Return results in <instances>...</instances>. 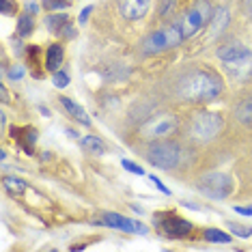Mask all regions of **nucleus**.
<instances>
[{"instance_id":"1","label":"nucleus","mask_w":252,"mask_h":252,"mask_svg":"<svg viewBox=\"0 0 252 252\" xmlns=\"http://www.w3.org/2000/svg\"><path fill=\"white\" fill-rule=\"evenodd\" d=\"M177 93L188 101H214L222 95V80L214 71H190L181 78Z\"/></svg>"},{"instance_id":"2","label":"nucleus","mask_w":252,"mask_h":252,"mask_svg":"<svg viewBox=\"0 0 252 252\" xmlns=\"http://www.w3.org/2000/svg\"><path fill=\"white\" fill-rule=\"evenodd\" d=\"M214 18V11H211V2L209 0H196L192 9H188L181 15V20L177 22L183 32V39H190L194 35H198V31L205 24H209Z\"/></svg>"},{"instance_id":"3","label":"nucleus","mask_w":252,"mask_h":252,"mask_svg":"<svg viewBox=\"0 0 252 252\" xmlns=\"http://www.w3.org/2000/svg\"><path fill=\"white\" fill-rule=\"evenodd\" d=\"M183 41V32L179 24L175 26H168V28H159L153 35H149L145 41H142V52L145 54H159L164 50H170V48H177Z\"/></svg>"},{"instance_id":"4","label":"nucleus","mask_w":252,"mask_h":252,"mask_svg":"<svg viewBox=\"0 0 252 252\" xmlns=\"http://www.w3.org/2000/svg\"><path fill=\"white\" fill-rule=\"evenodd\" d=\"M179 156H181L179 147L170 140H158L147 149L149 162H151L153 166H159V168H166V170L175 168V166L179 164Z\"/></svg>"},{"instance_id":"5","label":"nucleus","mask_w":252,"mask_h":252,"mask_svg":"<svg viewBox=\"0 0 252 252\" xmlns=\"http://www.w3.org/2000/svg\"><path fill=\"white\" fill-rule=\"evenodd\" d=\"M222 127H224V121H222L220 114L200 112V114L194 117V121H192V136L200 142H207L211 138H216Z\"/></svg>"},{"instance_id":"6","label":"nucleus","mask_w":252,"mask_h":252,"mask_svg":"<svg viewBox=\"0 0 252 252\" xmlns=\"http://www.w3.org/2000/svg\"><path fill=\"white\" fill-rule=\"evenodd\" d=\"M175 129H177V117L175 114L164 112V114H156V117L149 119V121L142 125L140 131L145 138L156 140V138H166V136H170Z\"/></svg>"},{"instance_id":"7","label":"nucleus","mask_w":252,"mask_h":252,"mask_svg":"<svg viewBox=\"0 0 252 252\" xmlns=\"http://www.w3.org/2000/svg\"><path fill=\"white\" fill-rule=\"evenodd\" d=\"M198 190L211 198H226L233 190V181L224 173H209L198 181Z\"/></svg>"},{"instance_id":"8","label":"nucleus","mask_w":252,"mask_h":252,"mask_svg":"<svg viewBox=\"0 0 252 252\" xmlns=\"http://www.w3.org/2000/svg\"><path fill=\"white\" fill-rule=\"evenodd\" d=\"M218 59L222 63H226L228 71H233L235 67H250L252 54L242 43H228V45H222V48L218 50Z\"/></svg>"},{"instance_id":"9","label":"nucleus","mask_w":252,"mask_h":252,"mask_svg":"<svg viewBox=\"0 0 252 252\" xmlns=\"http://www.w3.org/2000/svg\"><path fill=\"white\" fill-rule=\"evenodd\" d=\"M162 218H164V220L159 222V224H162L164 233L170 235V237L181 239V237H186L188 233H192V224L188 220H183V218L175 216V214H164Z\"/></svg>"},{"instance_id":"10","label":"nucleus","mask_w":252,"mask_h":252,"mask_svg":"<svg viewBox=\"0 0 252 252\" xmlns=\"http://www.w3.org/2000/svg\"><path fill=\"white\" fill-rule=\"evenodd\" d=\"M101 222H104L106 226L119 228V231H123V233H134V231L147 233V228L142 226V224H138V222H134V220H129V218H125L121 214H104V216H101Z\"/></svg>"},{"instance_id":"11","label":"nucleus","mask_w":252,"mask_h":252,"mask_svg":"<svg viewBox=\"0 0 252 252\" xmlns=\"http://www.w3.org/2000/svg\"><path fill=\"white\" fill-rule=\"evenodd\" d=\"M151 7V0H119V11L127 20H140Z\"/></svg>"},{"instance_id":"12","label":"nucleus","mask_w":252,"mask_h":252,"mask_svg":"<svg viewBox=\"0 0 252 252\" xmlns=\"http://www.w3.org/2000/svg\"><path fill=\"white\" fill-rule=\"evenodd\" d=\"M61 106L65 108L67 112L71 114L76 121H80L82 125H91V119H89V114H87V110H84L82 106H78L73 99H69V97H61Z\"/></svg>"},{"instance_id":"13","label":"nucleus","mask_w":252,"mask_h":252,"mask_svg":"<svg viewBox=\"0 0 252 252\" xmlns=\"http://www.w3.org/2000/svg\"><path fill=\"white\" fill-rule=\"evenodd\" d=\"M63 56H65L63 45L61 43H52L48 48V54H45V67H48L52 73H56L59 71V67L63 65Z\"/></svg>"},{"instance_id":"14","label":"nucleus","mask_w":252,"mask_h":252,"mask_svg":"<svg viewBox=\"0 0 252 252\" xmlns=\"http://www.w3.org/2000/svg\"><path fill=\"white\" fill-rule=\"evenodd\" d=\"M203 237L207 239V242H214V244H228L231 242V235H226L224 231H220V228H205Z\"/></svg>"},{"instance_id":"15","label":"nucleus","mask_w":252,"mask_h":252,"mask_svg":"<svg viewBox=\"0 0 252 252\" xmlns=\"http://www.w3.org/2000/svg\"><path fill=\"white\" fill-rule=\"evenodd\" d=\"M4 190H7L9 194H22L26 190V181H22V179H18V177H4Z\"/></svg>"},{"instance_id":"16","label":"nucleus","mask_w":252,"mask_h":252,"mask_svg":"<svg viewBox=\"0 0 252 252\" xmlns=\"http://www.w3.org/2000/svg\"><path fill=\"white\" fill-rule=\"evenodd\" d=\"M32 26H35V22H32V15L31 13H22L20 20H18V35L20 37H28L32 32Z\"/></svg>"},{"instance_id":"17","label":"nucleus","mask_w":252,"mask_h":252,"mask_svg":"<svg viewBox=\"0 0 252 252\" xmlns=\"http://www.w3.org/2000/svg\"><path fill=\"white\" fill-rule=\"evenodd\" d=\"M82 147L91 153H104L106 151V145L101 142V138H97V136H87V138L82 140Z\"/></svg>"},{"instance_id":"18","label":"nucleus","mask_w":252,"mask_h":252,"mask_svg":"<svg viewBox=\"0 0 252 252\" xmlns=\"http://www.w3.org/2000/svg\"><path fill=\"white\" fill-rule=\"evenodd\" d=\"M45 24H48L50 31L59 32L65 24H69V18H67V13H56V15H50V18L45 20Z\"/></svg>"},{"instance_id":"19","label":"nucleus","mask_w":252,"mask_h":252,"mask_svg":"<svg viewBox=\"0 0 252 252\" xmlns=\"http://www.w3.org/2000/svg\"><path fill=\"white\" fill-rule=\"evenodd\" d=\"M237 119L246 125H252V99L244 101V104L237 108Z\"/></svg>"},{"instance_id":"20","label":"nucleus","mask_w":252,"mask_h":252,"mask_svg":"<svg viewBox=\"0 0 252 252\" xmlns=\"http://www.w3.org/2000/svg\"><path fill=\"white\" fill-rule=\"evenodd\" d=\"M211 20H214V32H220V28H224L226 22H228V11L226 9H218Z\"/></svg>"},{"instance_id":"21","label":"nucleus","mask_w":252,"mask_h":252,"mask_svg":"<svg viewBox=\"0 0 252 252\" xmlns=\"http://www.w3.org/2000/svg\"><path fill=\"white\" fill-rule=\"evenodd\" d=\"M69 7V0H43V9L48 11H63Z\"/></svg>"},{"instance_id":"22","label":"nucleus","mask_w":252,"mask_h":252,"mask_svg":"<svg viewBox=\"0 0 252 252\" xmlns=\"http://www.w3.org/2000/svg\"><path fill=\"white\" fill-rule=\"evenodd\" d=\"M52 82H54V87H56V89H65L67 84H69V73L59 69V71H56L54 76H52Z\"/></svg>"},{"instance_id":"23","label":"nucleus","mask_w":252,"mask_h":252,"mask_svg":"<svg viewBox=\"0 0 252 252\" xmlns=\"http://www.w3.org/2000/svg\"><path fill=\"white\" fill-rule=\"evenodd\" d=\"M228 228H231L233 235H237V237H250L252 235V226H242V224H228Z\"/></svg>"},{"instance_id":"24","label":"nucleus","mask_w":252,"mask_h":252,"mask_svg":"<svg viewBox=\"0 0 252 252\" xmlns=\"http://www.w3.org/2000/svg\"><path fill=\"white\" fill-rule=\"evenodd\" d=\"M175 9V0H159V15L162 18H168Z\"/></svg>"},{"instance_id":"25","label":"nucleus","mask_w":252,"mask_h":252,"mask_svg":"<svg viewBox=\"0 0 252 252\" xmlns=\"http://www.w3.org/2000/svg\"><path fill=\"white\" fill-rule=\"evenodd\" d=\"M15 11H18V7H15L13 0H0V13H4V15H15Z\"/></svg>"},{"instance_id":"26","label":"nucleus","mask_w":252,"mask_h":252,"mask_svg":"<svg viewBox=\"0 0 252 252\" xmlns=\"http://www.w3.org/2000/svg\"><path fill=\"white\" fill-rule=\"evenodd\" d=\"M121 164H123V168H127V170H129V173H134V175H145V170H142L138 164L129 162V159H123Z\"/></svg>"},{"instance_id":"27","label":"nucleus","mask_w":252,"mask_h":252,"mask_svg":"<svg viewBox=\"0 0 252 252\" xmlns=\"http://www.w3.org/2000/svg\"><path fill=\"white\" fill-rule=\"evenodd\" d=\"M151 181H153V186H158V190H159V192H164V194H170V190H168V188L164 186L162 181L158 179V177H153V175H151Z\"/></svg>"},{"instance_id":"28","label":"nucleus","mask_w":252,"mask_h":252,"mask_svg":"<svg viewBox=\"0 0 252 252\" xmlns=\"http://www.w3.org/2000/svg\"><path fill=\"white\" fill-rule=\"evenodd\" d=\"M22 76H24V69H22V67H13V69L9 71V78H13V80H20Z\"/></svg>"},{"instance_id":"29","label":"nucleus","mask_w":252,"mask_h":252,"mask_svg":"<svg viewBox=\"0 0 252 252\" xmlns=\"http://www.w3.org/2000/svg\"><path fill=\"white\" fill-rule=\"evenodd\" d=\"M59 35H61V37H73V28H71L69 24H65V26H63L61 31H59Z\"/></svg>"},{"instance_id":"30","label":"nucleus","mask_w":252,"mask_h":252,"mask_svg":"<svg viewBox=\"0 0 252 252\" xmlns=\"http://www.w3.org/2000/svg\"><path fill=\"white\" fill-rule=\"evenodd\" d=\"M91 11H93V7H87V9L82 11V13H80V24H84V22L89 20V13H91Z\"/></svg>"},{"instance_id":"31","label":"nucleus","mask_w":252,"mask_h":252,"mask_svg":"<svg viewBox=\"0 0 252 252\" xmlns=\"http://www.w3.org/2000/svg\"><path fill=\"white\" fill-rule=\"evenodd\" d=\"M235 211L242 216H252V207H235Z\"/></svg>"}]
</instances>
